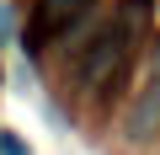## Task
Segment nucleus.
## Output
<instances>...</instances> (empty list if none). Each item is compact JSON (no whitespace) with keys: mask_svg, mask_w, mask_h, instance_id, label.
Masks as SVG:
<instances>
[{"mask_svg":"<svg viewBox=\"0 0 160 155\" xmlns=\"http://www.w3.org/2000/svg\"><path fill=\"white\" fill-rule=\"evenodd\" d=\"M128 38L118 32V27H107L96 43H91V54H86V64H80V86H86V91H102L107 80H112V75L123 70V59H128Z\"/></svg>","mask_w":160,"mask_h":155,"instance_id":"1","label":"nucleus"},{"mask_svg":"<svg viewBox=\"0 0 160 155\" xmlns=\"http://www.w3.org/2000/svg\"><path fill=\"white\" fill-rule=\"evenodd\" d=\"M86 6H91V0H38V11H32V22H27V48L38 54L48 38H59L64 27H75Z\"/></svg>","mask_w":160,"mask_h":155,"instance_id":"2","label":"nucleus"},{"mask_svg":"<svg viewBox=\"0 0 160 155\" xmlns=\"http://www.w3.org/2000/svg\"><path fill=\"white\" fill-rule=\"evenodd\" d=\"M149 11H155V0H123V6H118V32L128 38V43H139L144 32H149Z\"/></svg>","mask_w":160,"mask_h":155,"instance_id":"3","label":"nucleus"},{"mask_svg":"<svg viewBox=\"0 0 160 155\" xmlns=\"http://www.w3.org/2000/svg\"><path fill=\"white\" fill-rule=\"evenodd\" d=\"M0 155H32V150H27V139L16 128H0Z\"/></svg>","mask_w":160,"mask_h":155,"instance_id":"4","label":"nucleus"},{"mask_svg":"<svg viewBox=\"0 0 160 155\" xmlns=\"http://www.w3.org/2000/svg\"><path fill=\"white\" fill-rule=\"evenodd\" d=\"M149 86L160 91V48H155V59H149Z\"/></svg>","mask_w":160,"mask_h":155,"instance_id":"5","label":"nucleus"}]
</instances>
